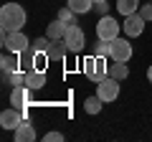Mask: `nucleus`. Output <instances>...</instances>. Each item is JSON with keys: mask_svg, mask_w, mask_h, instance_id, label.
I'll list each match as a JSON object with an SVG mask.
<instances>
[{"mask_svg": "<svg viewBox=\"0 0 152 142\" xmlns=\"http://www.w3.org/2000/svg\"><path fill=\"white\" fill-rule=\"evenodd\" d=\"M26 20H28V15L23 10V5H18V3H5V5L0 8V31L3 33L23 31Z\"/></svg>", "mask_w": 152, "mask_h": 142, "instance_id": "f257e3e1", "label": "nucleus"}, {"mask_svg": "<svg viewBox=\"0 0 152 142\" xmlns=\"http://www.w3.org/2000/svg\"><path fill=\"white\" fill-rule=\"evenodd\" d=\"M107 56H89L86 61H84V74H86V79H91V81H102L104 76H109V64H107Z\"/></svg>", "mask_w": 152, "mask_h": 142, "instance_id": "f03ea898", "label": "nucleus"}, {"mask_svg": "<svg viewBox=\"0 0 152 142\" xmlns=\"http://www.w3.org/2000/svg\"><path fill=\"white\" fill-rule=\"evenodd\" d=\"M119 31H122V26L117 23V18H112V15H102L96 20V38H102V41L119 38Z\"/></svg>", "mask_w": 152, "mask_h": 142, "instance_id": "7ed1b4c3", "label": "nucleus"}, {"mask_svg": "<svg viewBox=\"0 0 152 142\" xmlns=\"http://www.w3.org/2000/svg\"><path fill=\"white\" fill-rule=\"evenodd\" d=\"M3 48L13 51V53H23L31 48V41L23 31H13V33H3Z\"/></svg>", "mask_w": 152, "mask_h": 142, "instance_id": "20e7f679", "label": "nucleus"}, {"mask_svg": "<svg viewBox=\"0 0 152 142\" xmlns=\"http://www.w3.org/2000/svg\"><path fill=\"white\" fill-rule=\"evenodd\" d=\"M64 43L69 46V51H71V53H81V51H84V46H86V36H84V31L74 23V26H69V28H66Z\"/></svg>", "mask_w": 152, "mask_h": 142, "instance_id": "39448f33", "label": "nucleus"}, {"mask_svg": "<svg viewBox=\"0 0 152 142\" xmlns=\"http://www.w3.org/2000/svg\"><path fill=\"white\" fill-rule=\"evenodd\" d=\"M96 94L104 102H117V97H119V79L104 76L102 81H96Z\"/></svg>", "mask_w": 152, "mask_h": 142, "instance_id": "423d86ee", "label": "nucleus"}, {"mask_svg": "<svg viewBox=\"0 0 152 142\" xmlns=\"http://www.w3.org/2000/svg\"><path fill=\"white\" fill-rule=\"evenodd\" d=\"M132 59V43L124 38H114L112 41V53H109V61H129Z\"/></svg>", "mask_w": 152, "mask_h": 142, "instance_id": "0eeeda50", "label": "nucleus"}, {"mask_svg": "<svg viewBox=\"0 0 152 142\" xmlns=\"http://www.w3.org/2000/svg\"><path fill=\"white\" fill-rule=\"evenodd\" d=\"M145 23H147V20L140 15V10H137V13H132V15L124 18V23H122V31H124L129 38H137V36L145 31Z\"/></svg>", "mask_w": 152, "mask_h": 142, "instance_id": "6e6552de", "label": "nucleus"}, {"mask_svg": "<svg viewBox=\"0 0 152 142\" xmlns=\"http://www.w3.org/2000/svg\"><path fill=\"white\" fill-rule=\"evenodd\" d=\"M10 104L15 109H23V117L28 112V104H31V89L28 86H13L10 91Z\"/></svg>", "mask_w": 152, "mask_h": 142, "instance_id": "1a4fd4ad", "label": "nucleus"}, {"mask_svg": "<svg viewBox=\"0 0 152 142\" xmlns=\"http://www.w3.org/2000/svg\"><path fill=\"white\" fill-rule=\"evenodd\" d=\"M23 122V112H18L15 107L13 109H5L3 114H0V124H3V130H18Z\"/></svg>", "mask_w": 152, "mask_h": 142, "instance_id": "9d476101", "label": "nucleus"}, {"mask_svg": "<svg viewBox=\"0 0 152 142\" xmlns=\"http://www.w3.org/2000/svg\"><path fill=\"white\" fill-rule=\"evenodd\" d=\"M26 86L31 89V91L43 89V86H46V71H41V69H31V71L26 74Z\"/></svg>", "mask_w": 152, "mask_h": 142, "instance_id": "9b49d317", "label": "nucleus"}, {"mask_svg": "<svg viewBox=\"0 0 152 142\" xmlns=\"http://www.w3.org/2000/svg\"><path fill=\"white\" fill-rule=\"evenodd\" d=\"M0 69H3V74H13V71H18V69H20V56L13 53V51H5L3 59H0Z\"/></svg>", "mask_w": 152, "mask_h": 142, "instance_id": "f8f14e48", "label": "nucleus"}, {"mask_svg": "<svg viewBox=\"0 0 152 142\" xmlns=\"http://www.w3.org/2000/svg\"><path fill=\"white\" fill-rule=\"evenodd\" d=\"M66 23L64 20H58V18H56V20H51L48 23V28H46V36H48L51 41H64V36H66Z\"/></svg>", "mask_w": 152, "mask_h": 142, "instance_id": "ddd939ff", "label": "nucleus"}, {"mask_svg": "<svg viewBox=\"0 0 152 142\" xmlns=\"http://www.w3.org/2000/svg\"><path fill=\"white\" fill-rule=\"evenodd\" d=\"M46 53H48L51 61H64L66 53H71V51H69V46H66L64 41H51V46H48V51H46Z\"/></svg>", "mask_w": 152, "mask_h": 142, "instance_id": "4468645a", "label": "nucleus"}, {"mask_svg": "<svg viewBox=\"0 0 152 142\" xmlns=\"http://www.w3.org/2000/svg\"><path fill=\"white\" fill-rule=\"evenodd\" d=\"M13 135H15V142H33L36 140V130H33V124H28L26 119L20 122L18 130H13Z\"/></svg>", "mask_w": 152, "mask_h": 142, "instance_id": "2eb2a0df", "label": "nucleus"}, {"mask_svg": "<svg viewBox=\"0 0 152 142\" xmlns=\"http://www.w3.org/2000/svg\"><path fill=\"white\" fill-rule=\"evenodd\" d=\"M109 76H114V79H119V81H124V79L129 76V69H127V64H124V61H112V64H109Z\"/></svg>", "mask_w": 152, "mask_h": 142, "instance_id": "dca6fc26", "label": "nucleus"}, {"mask_svg": "<svg viewBox=\"0 0 152 142\" xmlns=\"http://www.w3.org/2000/svg\"><path fill=\"white\" fill-rule=\"evenodd\" d=\"M117 10H119V15L127 18L140 10V0H117Z\"/></svg>", "mask_w": 152, "mask_h": 142, "instance_id": "f3484780", "label": "nucleus"}, {"mask_svg": "<svg viewBox=\"0 0 152 142\" xmlns=\"http://www.w3.org/2000/svg\"><path fill=\"white\" fill-rule=\"evenodd\" d=\"M66 5H69L76 15H84V13H89L94 8V0H69Z\"/></svg>", "mask_w": 152, "mask_h": 142, "instance_id": "a211bd4d", "label": "nucleus"}, {"mask_svg": "<svg viewBox=\"0 0 152 142\" xmlns=\"http://www.w3.org/2000/svg\"><path fill=\"white\" fill-rule=\"evenodd\" d=\"M102 104H104V99L99 97H86V102H84V109H86V114H99L102 112Z\"/></svg>", "mask_w": 152, "mask_h": 142, "instance_id": "6ab92c4d", "label": "nucleus"}, {"mask_svg": "<svg viewBox=\"0 0 152 142\" xmlns=\"http://www.w3.org/2000/svg\"><path fill=\"white\" fill-rule=\"evenodd\" d=\"M18 56H20V69L23 71H31L33 69V59H36V51L28 48V51H23V53H18Z\"/></svg>", "mask_w": 152, "mask_h": 142, "instance_id": "aec40b11", "label": "nucleus"}, {"mask_svg": "<svg viewBox=\"0 0 152 142\" xmlns=\"http://www.w3.org/2000/svg\"><path fill=\"white\" fill-rule=\"evenodd\" d=\"M56 18H58V20H64L66 26H74V23H76V13L71 10L69 5H66V8H61V10H58V15H56Z\"/></svg>", "mask_w": 152, "mask_h": 142, "instance_id": "412c9836", "label": "nucleus"}, {"mask_svg": "<svg viewBox=\"0 0 152 142\" xmlns=\"http://www.w3.org/2000/svg\"><path fill=\"white\" fill-rule=\"evenodd\" d=\"M94 53H96V56H107V59H109V53H112V41H102V38H99Z\"/></svg>", "mask_w": 152, "mask_h": 142, "instance_id": "4be33fe9", "label": "nucleus"}, {"mask_svg": "<svg viewBox=\"0 0 152 142\" xmlns=\"http://www.w3.org/2000/svg\"><path fill=\"white\" fill-rule=\"evenodd\" d=\"M48 46H51V38H48V36H43V38H36V41H33L31 48L33 51H48Z\"/></svg>", "mask_w": 152, "mask_h": 142, "instance_id": "5701e85b", "label": "nucleus"}, {"mask_svg": "<svg viewBox=\"0 0 152 142\" xmlns=\"http://www.w3.org/2000/svg\"><path fill=\"white\" fill-rule=\"evenodd\" d=\"M140 15L145 18L147 23L152 20V0H150V3H145V5H140Z\"/></svg>", "mask_w": 152, "mask_h": 142, "instance_id": "b1692460", "label": "nucleus"}, {"mask_svg": "<svg viewBox=\"0 0 152 142\" xmlns=\"http://www.w3.org/2000/svg\"><path fill=\"white\" fill-rule=\"evenodd\" d=\"M43 140L46 142H61V140H64V135H61V132H48V135H43Z\"/></svg>", "mask_w": 152, "mask_h": 142, "instance_id": "393cba45", "label": "nucleus"}, {"mask_svg": "<svg viewBox=\"0 0 152 142\" xmlns=\"http://www.w3.org/2000/svg\"><path fill=\"white\" fill-rule=\"evenodd\" d=\"M147 81L152 84V64H150V69H147Z\"/></svg>", "mask_w": 152, "mask_h": 142, "instance_id": "a878e982", "label": "nucleus"}, {"mask_svg": "<svg viewBox=\"0 0 152 142\" xmlns=\"http://www.w3.org/2000/svg\"><path fill=\"white\" fill-rule=\"evenodd\" d=\"M94 3H107V0H94Z\"/></svg>", "mask_w": 152, "mask_h": 142, "instance_id": "bb28decb", "label": "nucleus"}]
</instances>
